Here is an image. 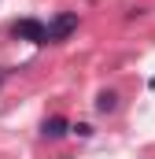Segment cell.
I'll return each mask as SVG.
<instances>
[{"mask_svg": "<svg viewBox=\"0 0 155 159\" xmlns=\"http://www.w3.org/2000/svg\"><path fill=\"white\" fill-rule=\"evenodd\" d=\"M74 30H78V15L74 11H59V15L44 26V44H59V41L70 37Z\"/></svg>", "mask_w": 155, "mask_h": 159, "instance_id": "6da1fadb", "label": "cell"}, {"mask_svg": "<svg viewBox=\"0 0 155 159\" xmlns=\"http://www.w3.org/2000/svg\"><path fill=\"white\" fill-rule=\"evenodd\" d=\"M11 34L19 41H30V44H44V22L41 19H19L11 26Z\"/></svg>", "mask_w": 155, "mask_h": 159, "instance_id": "7a4b0ae2", "label": "cell"}, {"mask_svg": "<svg viewBox=\"0 0 155 159\" xmlns=\"http://www.w3.org/2000/svg\"><path fill=\"white\" fill-rule=\"evenodd\" d=\"M41 133H44V137H52V141H55V137H63V133H67V119H59V115H55V119H44Z\"/></svg>", "mask_w": 155, "mask_h": 159, "instance_id": "3957f363", "label": "cell"}, {"mask_svg": "<svg viewBox=\"0 0 155 159\" xmlns=\"http://www.w3.org/2000/svg\"><path fill=\"white\" fill-rule=\"evenodd\" d=\"M115 107H118V96H115V93H100V96H96V111H100V115H111Z\"/></svg>", "mask_w": 155, "mask_h": 159, "instance_id": "277c9868", "label": "cell"}, {"mask_svg": "<svg viewBox=\"0 0 155 159\" xmlns=\"http://www.w3.org/2000/svg\"><path fill=\"white\" fill-rule=\"evenodd\" d=\"M74 133H78V137H92V126H85V122H81V126H74Z\"/></svg>", "mask_w": 155, "mask_h": 159, "instance_id": "5b68a950", "label": "cell"}, {"mask_svg": "<svg viewBox=\"0 0 155 159\" xmlns=\"http://www.w3.org/2000/svg\"><path fill=\"white\" fill-rule=\"evenodd\" d=\"M148 85H152V89H155V78H152V81H148Z\"/></svg>", "mask_w": 155, "mask_h": 159, "instance_id": "8992f818", "label": "cell"}]
</instances>
